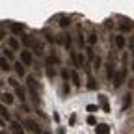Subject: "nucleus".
I'll list each match as a JSON object with an SVG mask.
<instances>
[{"instance_id":"f257e3e1","label":"nucleus","mask_w":134,"mask_h":134,"mask_svg":"<svg viewBox=\"0 0 134 134\" xmlns=\"http://www.w3.org/2000/svg\"><path fill=\"white\" fill-rule=\"evenodd\" d=\"M26 84H28V88H30V93L34 95V99L37 100V82H36V76H26Z\"/></svg>"},{"instance_id":"f03ea898","label":"nucleus","mask_w":134,"mask_h":134,"mask_svg":"<svg viewBox=\"0 0 134 134\" xmlns=\"http://www.w3.org/2000/svg\"><path fill=\"white\" fill-rule=\"evenodd\" d=\"M24 125H26L32 132H36V134H41V132H43V130H41V127H39L36 121H34V119H26V121H24Z\"/></svg>"},{"instance_id":"7ed1b4c3","label":"nucleus","mask_w":134,"mask_h":134,"mask_svg":"<svg viewBox=\"0 0 134 134\" xmlns=\"http://www.w3.org/2000/svg\"><path fill=\"white\" fill-rule=\"evenodd\" d=\"M123 80H125V71H117V73L114 75V86L119 88L121 84H123Z\"/></svg>"},{"instance_id":"20e7f679","label":"nucleus","mask_w":134,"mask_h":134,"mask_svg":"<svg viewBox=\"0 0 134 134\" xmlns=\"http://www.w3.org/2000/svg\"><path fill=\"white\" fill-rule=\"evenodd\" d=\"M21 63L23 65H30L32 63V52L30 50H23L21 52Z\"/></svg>"},{"instance_id":"39448f33","label":"nucleus","mask_w":134,"mask_h":134,"mask_svg":"<svg viewBox=\"0 0 134 134\" xmlns=\"http://www.w3.org/2000/svg\"><path fill=\"white\" fill-rule=\"evenodd\" d=\"M99 103H100L103 112H110V104H108V97H106V95H100V97H99Z\"/></svg>"},{"instance_id":"423d86ee","label":"nucleus","mask_w":134,"mask_h":134,"mask_svg":"<svg viewBox=\"0 0 134 134\" xmlns=\"http://www.w3.org/2000/svg\"><path fill=\"white\" fill-rule=\"evenodd\" d=\"M11 130H13V134H24L23 125H21V123H17V121H11Z\"/></svg>"},{"instance_id":"0eeeda50","label":"nucleus","mask_w":134,"mask_h":134,"mask_svg":"<svg viewBox=\"0 0 134 134\" xmlns=\"http://www.w3.org/2000/svg\"><path fill=\"white\" fill-rule=\"evenodd\" d=\"M95 134H110V127L108 125H97L95 127Z\"/></svg>"},{"instance_id":"6e6552de","label":"nucleus","mask_w":134,"mask_h":134,"mask_svg":"<svg viewBox=\"0 0 134 134\" xmlns=\"http://www.w3.org/2000/svg\"><path fill=\"white\" fill-rule=\"evenodd\" d=\"M0 115H2L6 121H11V115H9V112H8V106H6V104H0Z\"/></svg>"},{"instance_id":"1a4fd4ad","label":"nucleus","mask_w":134,"mask_h":134,"mask_svg":"<svg viewBox=\"0 0 134 134\" xmlns=\"http://www.w3.org/2000/svg\"><path fill=\"white\" fill-rule=\"evenodd\" d=\"M9 28H11V32H13V34H23V32H24V26H23V24H19V23H13Z\"/></svg>"},{"instance_id":"9d476101","label":"nucleus","mask_w":134,"mask_h":134,"mask_svg":"<svg viewBox=\"0 0 134 134\" xmlns=\"http://www.w3.org/2000/svg\"><path fill=\"white\" fill-rule=\"evenodd\" d=\"M125 45H127V41L123 36H115V47L117 48H125Z\"/></svg>"},{"instance_id":"9b49d317","label":"nucleus","mask_w":134,"mask_h":134,"mask_svg":"<svg viewBox=\"0 0 134 134\" xmlns=\"http://www.w3.org/2000/svg\"><path fill=\"white\" fill-rule=\"evenodd\" d=\"M15 71H17V75H19V76H24V67H23L21 62H17V63H15Z\"/></svg>"},{"instance_id":"f8f14e48","label":"nucleus","mask_w":134,"mask_h":134,"mask_svg":"<svg viewBox=\"0 0 134 134\" xmlns=\"http://www.w3.org/2000/svg\"><path fill=\"white\" fill-rule=\"evenodd\" d=\"M0 69H4V71H9L11 67H9V62L6 58H0Z\"/></svg>"},{"instance_id":"ddd939ff","label":"nucleus","mask_w":134,"mask_h":134,"mask_svg":"<svg viewBox=\"0 0 134 134\" xmlns=\"http://www.w3.org/2000/svg\"><path fill=\"white\" fill-rule=\"evenodd\" d=\"M15 93L19 95V99H21V100H24V99H26V91H24L21 86H17V88H15Z\"/></svg>"},{"instance_id":"4468645a","label":"nucleus","mask_w":134,"mask_h":134,"mask_svg":"<svg viewBox=\"0 0 134 134\" xmlns=\"http://www.w3.org/2000/svg\"><path fill=\"white\" fill-rule=\"evenodd\" d=\"M130 103H132V99H130V93H127V95H125V99H123V110H127V108L130 106Z\"/></svg>"},{"instance_id":"2eb2a0df","label":"nucleus","mask_w":134,"mask_h":134,"mask_svg":"<svg viewBox=\"0 0 134 134\" xmlns=\"http://www.w3.org/2000/svg\"><path fill=\"white\" fill-rule=\"evenodd\" d=\"M2 99H4V103H6V104H11V103H13V95H11V93H4Z\"/></svg>"},{"instance_id":"dca6fc26","label":"nucleus","mask_w":134,"mask_h":134,"mask_svg":"<svg viewBox=\"0 0 134 134\" xmlns=\"http://www.w3.org/2000/svg\"><path fill=\"white\" fill-rule=\"evenodd\" d=\"M71 78H73V82L76 84V86H80V84H82V82H80V76H78V73H76V71H73V73H71Z\"/></svg>"},{"instance_id":"f3484780","label":"nucleus","mask_w":134,"mask_h":134,"mask_svg":"<svg viewBox=\"0 0 134 134\" xmlns=\"http://www.w3.org/2000/svg\"><path fill=\"white\" fill-rule=\"evenodd\" d=\"M9 47H11V48H15V50H17V48H19V41H17V39H15V37H11V39H9Z\"/></svg>"},{"instance_id":"a211bd4d","label":"nucleus","mask_w":134,"mask_h":134,"mask_svg":"<svg viewBox=\"0 0 134 134\" xmlns=\"http://www.w3.org/2000/svg\"><path fill=\"white\" fill-rule=\"evenodd\" d=\"M63 37H65V39H63V47H65V48H71V37H69V36H63Z\"/></svg>"},{"instance_id":"6ab92c4d","label":"nucleus","mask_w":134,"mask_h":134,"mask_svg":"<svg viewBox=\"0 0 134 134\" xmlns=\"http://www.w3.org/2000/svg\"><path fill=\"white\" fill-rule=\"evenodd\" d=\"M69 24H71V19H65V17H63V19L60 21V26H62V28H65V26H69Z\"/></svg>"},{"instance_id":"aec40b11","label":"nucleus","mask_w":134,"mask_h":134,"mask_svg":"<svg viewBox=\"0 0 134 134\" xmlns=\"http://www.w3.org/2000/svg\"><path fill=\"white\" fill-rule=\"evenodd\" d=\"M47 63H48V65H52V63H58V58H56V56H48V58H47Z\"/></svg>"},{"instance_id":"412c9836","label":"nucleus","mask_w":134,"mask_h":134,"mask_svg":"<svg viewBox=\"0 0 134 134\" xmlns=\"http://www.w3.org/2000/svg\"><path fill=\"white\" fill-rule=\"evenodd\" d=\"M23 43H24L26 47H30V45H32V39H30V36H23Z\"/></svg>"},{"instance_id":"4be33fe9","label":"nucleus","mask_w":134,"mask_h":134,"mask_svg":"<svg viewBox=\"0 0 134 134\" xmlns=\"http://www.w3.org/2000/svg\"><path fill=\"white\" fill-rule=\"evenodd\" d=\"M132 30V24H121V32H130Z\"/></svg>"},{"instance_id":"5701e85b","label":"nucleus","mask_w":134,"mask_h":134,"mask_svg":"<svg viewBox=\"0 0 134 134\" xmlns=\"http://www.w3.org/2000/svg\"><path fill=\"white\" fill-rule=\"evenodd\" d=\"M4 58H6L8 62H9V60H13V52H11V50H8V48H6V56H4Z\"/></svg>"},{"instance_id":"b1692460","label":"nucleus","mask_w":134,"mask_h":134,"mask_svg":"<svg viewBox=\"0 0 134 134\" xmlns=\"http://www.w3.org/2000/svg\"><path fill=\"white\" fill-rule=\"evenodd\" d=\"M88 43H90V45H93V43H97V36H95V34H91V36H90V39H88Z\"/></svg>"},{"instance_id":"393cba45","label":"nucleus","mask_w":134,"mask_h":134,"mask_svg":"<svg viewBox=\"0 0 134 134\" xmlns=\"http://www.w3.org/2000/svg\"><path fill=\"white\" fill-rule=\"evenodd\" d=\"M88 88H90V90H95V88H97V84H95V80H93V78H90V84H88Z\"/></svg>"},{"instance_id":"a878e982","label":"nucleus","mask_w":134,"mask_h":134,"mask_svg":"<svg viewBox=\"0 0 134 134\" xmlns=\"http://www.w3.org/2000/svg\"><path fill=\"white\" fill-rule=\"evenodd\" d=\"M93 65H95V69H99V67H100V58H95L93 60Z\"/></svg>"},{"instance_id":"bb28decb","label":"nucleus","mask_w":134,"mask_h":134,"mask_svg":"<svg viewBox=\"0 0 134 134\" xmlns=\"http://www.w3.org/2000/svg\"><path fill=\"white\" fill-rule=\"evenodd\" d=\"M95 110H99L95 104H88V112H95Z\"/></svg>"},{"instance_id":"cd10ccee","label":"nucleus","mask_w":134,"mask_h":134,"mask_svg":"<svg viewBox=\"0 0 134 134\" xmlns=\"http://www.w3.org/2000/svg\"><path fill=\"white\" fill-rule=\"evenodd\" d=\"M88 123H90V125H95V123H97V121H95V117H93V115H90V117H88Z\"/></svg>"},{"instance_id":"c85d7f7f","label":"nucleus","mask_w":134,"mask_h":134,"mask_svg":"<svg viewBox=\"0 0 134 134\" xmlns=\"http://www.w3.org/2000/svg\"><path fill=\"white\" fill-rule=\"evenodd\" d=\"M47 75H48V76H50V78H52V76H54V75H56V73H54V69H47Z\"/></svg>"},{"instance_id":"c756f323","label":"nucleus","mask_w":134,"mask_h":134,"mask_svg":"<svg viewBox=\"0 0 134 134\" xmlns=\"http://www.w3.org/2000/svg\"><path fill=\"white\" fill-rule=\"evenodd\" d=\"M86 52H88V58H90V60H93V50H91V48H88Z\"/></svg>"},{"instance_id":"7c9ffc66","label":"nucleus","mask_w":134,"mask_h":134,"mask_svg":"<svg viewBox=\"0 0 134 134\" xmlns=\"http://www.w3.org/2000/svg\"><path fill=\"white\" fill-rule=\"evenodd\" d=\"M4 36H6V32H4V28L0 26V39H4Z\"/></svg>"},{"instance_id":"2f4dec72","label":"nucleus","mask_w":134,"mask_h":134,"mask_svg":"<svg viewBox=\"0 0 134 134\" xmlns=\"http://www.w3.org/2000/svg\"><path fill=\"white\" fill-rule=\"evenodd\" d=\"M62 76H63V78H65V80H67V78H69V76H71V75H69V73H67V71H62Z\"/></svg>"},{"instance_id":"473e14b6","label":"nucleus","mask_w":134,"mask_h":134,"mask_svg":"<svg viewBox=\"0 0 134 134\" xmlns=\"http://www.w3.org/2000/svg\"><path fill=\"white\" fill-rule=\"evenodd\" d=\"M8 82H9V84H11V86H15V88H17V80H15V78H9V80H8Z\"/></svg>"},{"instance_id":"72a5a7b5","label":"nucleus","mask_w":134,"mask_h":134,"mask_svg":"<svg viewBox=\"0 0 134 134\" xmlns=\"http://www.w3.org/2000/svg\"><path fill=\"white\" fill-rule=\"evenodd\" d=\"M58 134H65V130H63V129H60V130H58Z\"/></svg>"},{"instance_id":"f704fd0d","label":"nucleus","mask_w":134,"mask_h":134,"mask_svg":"<svg viewBox=\"0 0 134 134\" xmlns=\"http://www.w3.org/2000/svg\"><path fill=\"white\" fill-rule=\"evenodd\" d=\"M0 125H4V121H2V117H0Z\"/></svg>"},{"instance_id":"c9c22d12","label":"nucleus","mask_w":134,"mask_h":134,"mask_svg":"<svg viewBox=\"0 0 134 134\" xmlns=\"http://www.w3.org/2000/svg\"><path fill=\"white\" fill-rule=\"evenodd\" d=\"M132 71H134V60H132Z\"/></svg>"},{"instance_id":"e433bc0d","label":"nucleus","mask_w":134,"mask_h":134,"mask_svg":"<svg viewBox=\"0 0 134 134\" xmlns=\"http://www.w3.org/2000/svg\"><path fill=\"white\" fill-rule=\"evenodd\" d=\"M0 134H6V132H4V130H2V132H0Z\"/></svg>"},{"instance_id":"4c0bfd02","label":"nucleus","mask_w":134,"mask_h":134,"mask_svg":"<svg viewBox=\"0 0 134 134\" xmlns=\"http://www.w3.org/2000/svg\"><path fill=\"white\" fill-rule=\"evenodd\" d=\"M43 134H50V132H43Z\"/></svg>"},{"instance_id":"58836bf2","label":"nucleus","mask_w":134,"mask_h":134,"mask_svg":"<svg viewBox=\"0 0 134 134\" xmlns=\"http://www.w3.org/2000/svg\"><path fill=\"white\" fill-rule=\"evenodd\" d=\"M0 99H2V95H0Z\"/></svg>"}]
</instances>
